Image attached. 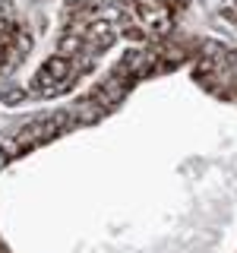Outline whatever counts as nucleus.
Instances as JSON below:
<instances>
[{
	"label": "nucleus",
	"mask_w": 237,
	"mask_h": 253,
	"mask_svg": "<svg viewBox=\"0 0 237 253\" xmlns=\"http://www.w3.org/2000/svg\"><path fill=\"white\" fill-rule=\"evenodd\" d=\"M67 79H70V63L63 60V57H51L41 70H38L35 89H47V92H54V89H60V85H67Z\"/></svg>",
	"instance_id": "nucleus-1"
}]
</instances>
